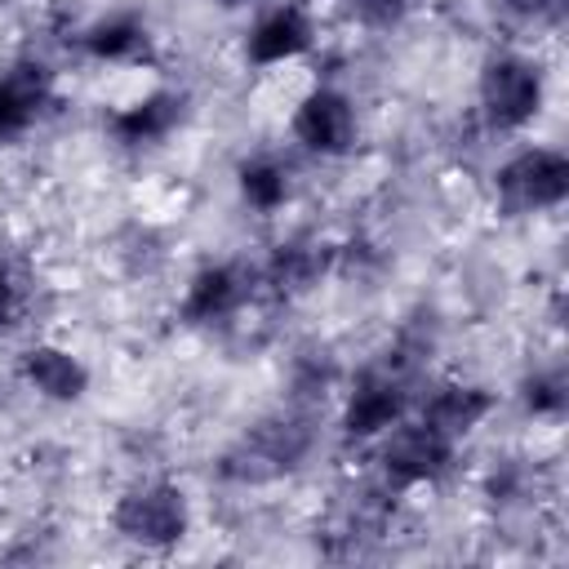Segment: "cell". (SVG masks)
<instances>
[{"label": "cell", "mask_w": 569, "mask_h": 569, "mask_svg": "<svg viewBox=\"0 0 569 569\" xmlns=\"http://www.w3.org/2000/svg\"><path fill=\"white\" fill-rule=\"evenodd\" d=\"M547 93H551L547 62L529 49L502 44L489 49L476 67V116L498 138H516L533 129L538 116L547 111Z\"/></svg>", "instance_id": "6da1fadb"}, {"label": "cell", "mask_w": 569, "mask_h": 569, "mask_svg": "<svg viewBox=\"0 0 569 569\" xmlns=\"http://www.w3.org/2000/svg\"><path fill=\"white\" fill-rule=\"evenodd\" d=\"M191 525H196V511H191V498L178 480L169 476H142V480H129L111 507H107V529L133 547V551H147V556H169L178 551L187 538H191Z\"/></svg>", "instance_id": "7a4b0ae2"}, {"label": "cell", "mask_w": 569, "mask_h": 569, "mask_svg": "<svg viewBox=\"0 0 569 569\" xmlns=\"http://www.w3.org/2000/svg\"><path fill=\"white\" fill-rule=\"evenodd\" d=\"M316 445V422L307 409H271L253 418L218 458V476L231 485H271L293 476Z\"/></svg>", "instance_id": "3957f363"}, {"label": "cell", "mask_w": 569, "mask_h": 569, "mask_svg": "<svg viewBox=\"0 0 569 569\" xmlns=\"http://www.w3.org/2000/svg\"><path fill=\"white\" fill-rule=\"evenodd\" d=\"M489 191L498 213L507 218L556 213L569 200V151L556 142H520L493 164Z\"/></svg>", "instance_id": "277c9868"}, {"label": "cell", "mask_w": 569, "mask_h": 569, "mask_svg": "<svg viewBox=\"0 0 569 569\" xmlns=\"http://www.w3.org/2000/svg\"><path fill=\"white\" fill-rule=\"evenodd\" d=\"M369 453H373L378 485H382L387 493H418V489H436V485H445V480L453 476L462 445L445 440L440 431H431V427L409 409L396 427H387V431L369 445Z\"/></svg>", "instance_id": "5b68a950"}, {"label": "cell", "mask_w": 569, "mask_h": 569, "mask_svg": "<svg viewBox=\"0 0 569 569\" xmlns=\"http://www.w3.org/2000/svg\"><path fill=\"white\" fill-rule=\"evenodd\" d=\"M413 396L418 391H413V382H409V373L400 365L373 360V365L356 369L351 382L342 387L333 427H338V436L347 445H365L369 449L387 427H396L413 409Z\"/></svg>", "instance_id": "8992f818"}, {"label": "cell", "mask_w": 569, "mask_h": 569, "mask_svg": "<svg viewBox=\"0 0 569 569\" xmlns=\"http://www.w3.org/2000/svg\"><path fill=\"white\" fill-rule=\"evenodd\" d=\"M284 133L311 160H347L360 147V102L342 84L316 80L293 98Z\"/></svg>", "instance_id": "52a82bcc"}, {"label": "cell", "mask_w": 569, "mask_h": 569, "mask_svg": "<svg viewBox=\"0 0 569 569\" xmlns=\"http://www.w3.org/2000/svg\"><path fill=\"white\" fill-rule=\"evenodd\" d=\"M258 289H262V280H258L253 262H244V258H209L182 280V293L173 302V320L182 329L231 325L253 302Z\"/></svg>", "instance_id": "ba28073f"}, {"label": "cell", "mask_w": 569, "mask_h": 569, "mask_svg": "<svg viewBox=\"0 0 569 569\" xmlns=\"http://www.w3.org/2000/svg\"><path fill=\"white\" fill-rule=\"evenodd\" d=\"M191 116V93L178 84H151L124 102H111L102 111V138L124 151V156H142L164 147Z\"/></svg>", "instance_id": "9c48e42d"}, {"label": "cell", "mask_w": 569, "mask_h": 569, "mask_svg": "<svg viewBox=\"0 0 569 569\" xmlns=\"http://www.w3.org/2000/svg\"><path fill=\"white\" fill-rule=\"evenodd\" d=\"M320 44V22L307 0H271L262 4L244 36H240V58L253 71H276L302 62Z\"/></svg>", "instance_id": "30bf717a"}, {"label": "cell", "mask_w": 569, "mask_h": 569, "mask_svg": "<svg viewBox=\"0 0 569 569\" xmlns=\"http://www.w3.org/2000/svg\"><path fill=\"white\" fill-rule=\"evenodd\" d=\"M13 378H18L22 391H31L36 400L58 405V409L84 405L89 391H93V369H89V360H84L76 347L53 342V338L27 342V347L13 356Z\"/></svg>", "instance_id": "8fae6325"}, {"label": "cell", "mask_w": 569, "mask_h": 569, "mask_svg": "<svg viewBox=\"0 0 569 569\" xmlns=\"http://www.w3.org/2000/svg\"><path fill=\"white\" fill-rule=\"evenodd\" d=\"M58 102V76L44 58L18 53L0 67V147L22 142Z\"/></svg>", "instance_id": "7c38bea8"}, {"label": "cell", "mask_w": 569, "mask_h": 569, "mask_svg": "<svg viewBox=\"0 0 569 569\" xmlns=\"http://www.w3.org/2000/svg\"><path fill=\"white\" fill-rule=\"evenodd\" d=\"M413 413L445 440L467 445L498 413V391L476 378H436L413 396Z\"/></svg>", "instance_id": "4fadbf2b"}, {"label": "cell", "mask_w": 569, "mask_h": 569, "mask_svg": "<svg viewBox=\"0 0 569 569\" xmlns=\"http://www.w3.org/2000/svg\"><path fill=\"white\" fill-rule=\"evenodd\" d=\"M71 49L84 62H98V67H142L156 53V36H151V22H147L142 9L120 4V9L93 13L71 36Z\"/></svg>", "instance_id": "5bb4252c"}, {"label": "cell", "mask_w": 569, "mask_h": 569, "mask_svg": "<svg viewBox=\"0 0 569 569\" xmlns=\"http://www.w3.org/2000/svg\"><path fill=\"white\" fill-rule=\"evenodd\" d=\"M231 182H236V200L253 218H276L293 200V169H289V160L280 151L240 156L236 169H231Z\"/></svg>", "instance_id": "9a60e30c"}, {"label": "cell", "mask_w": 569, "mask_h": 569, "mask_svg": "<svg viewBox=\"0 0 569 569\" xmlns=\"http://www.w3.org/2000/svg\"><path fill=\"white\" fill-rule=\"evenodd\" d=\"M333 258H338V249H329L311 236H293L271 249V258L258 267V280H262V289H271L280 298H298L311 284H320V276L333 267Z\"/></svg>", "instance_id": "2e32d148"}, {"label": "cell", "mask_w": 569, "mask_h": 569, "mask_svg": "<svg viewBox=\"0 0 569 569\" xmlns=\"http://www.w3.org/2000/svg\"><path fill=\"white\" fill-rule=\"evenodd\" d=\"M516 400L529 418L538 422H556L565 413V400H569V382H565V369L560 365H538L529 369L520 382H516Z\"/></svg>", "instance_id": "e0dca14e"}, {"label": "cell", "mask_w": 569, "mask_h": 569, "mask_svg": "<svg viewBox=\"0 0 569 569\" xmlns=\"http://www.w3.org/2000/svg\"><path fill=\"white\" fill-rule=\"evenodd\" d=\"M418 0H342V13L365 36H391L413 18Z\"/></svg>", "instance_id": "ac0fdd59"}, {"label": "cell", "mask_w": 569, "mask_h": 569, "mask_svg": "<svg viewBox=\"0 0 569 569\" xmlns=\"http://www.w3.org/2000/svg\"><path fill=\"white\" fill-rule=\"evenodd\" d=\"M498 18H507L511 27H547L560 18L565 0H489Z\"/></svg>", "instance_id": "d6986e66"}, {"label": "cell", "mask_w": 569, "mask_h": 569, "mask_svg": "<svg viewBox=\"0 0 569 569\" xmlns=\"http://www.w3.org/2000/svg\"><path fill=\"white\" fill-rule=\"evenodd\" d=\"M18 302H22V284H18L13 267L0 262V333H4V325L18 316Z\"/></svg>", "instance_id": "ffe728a7"}, {"label": "cell", "mask_w": 569, "mask_h": 569, "mask_svg": "<svg viewBox=\"0 0 569 569\" xmlns=\"http://www.w3.org/2000/svg\"><path fill=\"white\" fill-rule=\"evenodd\" d=\"M222 9H240V4H249V0H218Z\"/></svg>", "instance_id": "44dd1931"}]
</instances>
